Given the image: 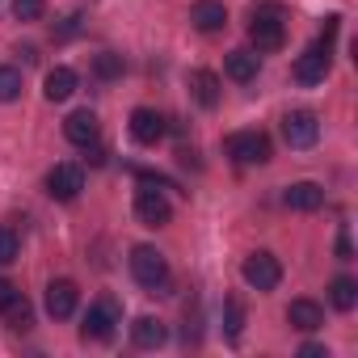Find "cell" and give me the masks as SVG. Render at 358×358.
<instances>
[{
	"mask_svg": "<svg viewBox=\"0 0 358 358\" xmlns=\"http://www.w3.org/2000/svg\"><path fill=\"white\" fill-rule=\"evenodd\" d=\"M282 203H287L291 211H320V207H324V190H320L316 182H295V186L282 190Z\"/></svg>",
	"mask_w": 358,
	"mask_h": 358,
	"instance_id": "15",
	"label": "cell"
},
{
	"mask_svg": "<svg viewBox=\"0 0 358 358\" xmlns=\"http://www.w3.org/2000/svg\"><path fill=\"white\" fill-rule=\"evenodd\" d=\"M13 295H17V287H13L9 278H0V308H5V303H9Z\"/></svg>",
	"mask_w": 358,
	"mask_h": 358,
	"instance_id": "30",
	"label": "cell"
},
{
	"mask_svg": "<svg viewBox=\"0 0 358 358\" xmlns=\"http://www.w3.org/2000/svg\"><path fill=\"white\" fill-rule=\"evenodd\" d=\"M241 274H245V282H249L253 291H274V287L282 282V262H278L274 253L257 249V253H249V257H245Z\"/></svg>",
	"mask_w": 358,
	"mask_h": 358,
	"instance_id": "3",
	"label": "cell"
},
{
	"mask_svg": "<svg viewBox=\"0 0 358 358\" xmlns=\"http://www.w3.org/2000/svg\"><path fill=\"white\" fill-rule=\"evenodd\" d=\"M76 30H80V13H68V17H64V26H59V30H55V38H59V43H64V38H72V34H76Z\"/></svg>",
	"mask_w": 358,
	"mask_h": 358,
	"instance_id": "27",
	"label": "cell"
},
{
	"mask_svg": "<svg viewBox=\"0 0 358 358\" xmlns=\"http://www.w3.org/2000/svg\"><path fill=\"white\" fill-rule=\"evenodd\" d=\"M224 72H228V80L249 85V80H257V72H262V55L249 51V47H236V51L224 55Z\"/></svg>",
	"mask_w": 358,
	"mask_h": 358,
	"instance_id": "12",
	"label": "cell"
},
{
	"mask_svg": "<svg viewBox=\"0 0 358 358\" xmlns=\"http://www.w3.org/2000/svg\"><path fill=\"white\" fill-rule=\"evenodd\" d=\"M282 139L291 143V148H312L316 139H320V118L312 114V110H291L287 118H282Z\"/></svg>",
	"mask_w": 358,
	"mask_h": 358,
	"instance_id": "5",
	"label": "cell"
},
{
	"mask_svg": "<svg viewBox=\"0 0 358 358\" xmlns=\"http://www.w3.org/2000/svg\"><path fill=\"white\" fill-rule=\"evenodd\" d=\"M228 156L236 164H266L270 160V139L262 131H236V135H228Z\"/></svg>",
	"mask_w": 358,
	"mask_h": 358,
	"instance_id": "4",
	"label": "cell"
},
{
	"mask_svg": "<svg viewBox=\"0 0 358 358\" xmlns=\"http://www.w3.org/2000/svg\"><path fill=\"white\" fill-rule=\"evenodd\" d=\"M80 190H85V173H80V164H55V169L47 173V194H51L55 203H72Z\"/></svg>",
	"mask_w": 358,
	"mask_h": 358,
	"instance_id": "7",
	"label": "cell"
},
{
	"mask_svg": "<svg viewBox=\"0 0 358 358\" xmlns=\"http://www.w3.org/2000/svg\"><path fill=\"white\" fill-rule=\"evenodd\" d=\"M299 354H303V358H329V350H324V345H316V341H303V345H299Z\"/></svg>",
	"mask_w": 358,
	"mask_h": 358,
	"instance_id": "28",
	"label": "cell"
},
{
	"mask_svg": "<svg viewBox=\"0 0 358 358\" xmlns=\"http://www.w3.org/2000/svg\"><path fill=\"white\" fill-rule=\"evenodd\" d=\"M131 278H135L143 291L164 295V291H169V262H164V253H156L152 245H135V249H131Z\"/></svg>",
	"mask_w": 358,
	"mask_h": 358,
	"instance_id": "1",
	"label": "cell"
},
{
	"mask_svg": "<svg viewBox=\"0 0 358 358\" xmlns=\"http://www.w3.org/2000/svg\"><path fill=\"white\" fill-rule=\"evenodd\" d=\"M190 89H194V101H199L203 110H215V106H220V76H215V72H207V68L190 72Z\"/></svg>",
	"mask_w": 358,
	"mask_h": 358,
	"instance_id": "19",
	"label": "cell"
},
{
	"mask_svg": "<svg viewBox=\"0 0 358 358\" xmlns=\"http://www.w3.org/2000/svg\"><path fill=\"white\" fill-rule=\"evenodd\" d=\"M64 139L76 148H93L97 143V114L93 110H76L64 118Z\"/></svg>",
	"mask_w": 358,
	"mask_h": 358,
	"instance_id": "13",
	"label": "cell"
},
{
	"mask_svg": "<svg viewBox=\"0 0 358 358\" xmlns=\"http://www.w3.org/2000/svg\"><path fill=\"white\" fill-rule=\"evenodd\" d=\"M76 303H80L76 282H72V278H51V287H47V312H51L55 320H68V316L76 312Z\"/></svg>",
	"mask_w": 358,
	"mask_h": 358,
	"instance_id": "11",
	"label": "cell"
},
{
	"mask_svg": "<svg viewBox=\"0 0 358 358\" xmlns=\"http://www.w3.org/2000/svg\"><path fill=\"white\" fill-rule=\"evenodd\" d=\"M329 303H333L337 312H354V308H358V282L345 278V274H337V278L329 282Z\"/></svg>",
	"mask_w": 358,
	"mask_h": 358,
	"instance_id": "20",
	"label": "cell"
},
{
	"mask_svg": "<svg viewBox=\"0 0 358 358\" xmlns=\"http://www.w3.org/2000/svg\"><path fill=\"white\" fill-rule=\"evenodd\" d=\"M131 341H135L139 350H160V345L169 341V329H164L156 316H135V324H131Z\"/></svg>",
	"mask_w": 358,
	"mask_h": 358,
	"instance_id": "17",
	"label": "cell"
},
{
	"mask_svg": "<svg viewBox=\"0 0 358 358\" xmlns=\"http://www.w3.org/2000/svg\"><path fill=\"white\" fill-rule=\"evenodd\" d=\"M295 80L299 85H320L324 76H329V47H320V43H312L299 59H295Z\"/></svg>",
	"mask_w": 358,
	"mask_h": 358,
	"instance_id": "9",
	"label": "cell"
},
{
	"mask_svg": "<svg viewBox=\"0 0 358 358\" xmlns=\"http://www.w3.org/2000/svg\"><path fill=\"white\" fill-rule=\"evenodd\" d=\"M17 232L13 228H0V266H13L17 262Z\"/></svg>",
	"mask_w": 358,
	"mask_h": 358,
	"instance_id": "24",
	"label": "cell"
},
{
	"mask_svg": "<svg viewBox=\"0 0 358 358\" xmlns=\"http://www.w3.org/2000/svg\"><path fill=\"white\" fill-rule=\"evenodd\" d=\"M287 324L299 329V333H316V329H324V308H320L316 299H291Z\"/></svg>",
	"mask_w": 358,
	"mask_h": 358,
	"instance_id": "14",
	"label": "cell"
},
{
	"mask_svg": "<svg viewBox=\"0 0 358 358\" xmlns=\"http://www.w3.org/2000/svg\"><path fill=\"white\" fill-rule=\"evenodd\" d=\"M0 316H5V324H9V329H22V333L34 324V308H30V299H26L22 291H17L5 308H0Z\"/></svg>",
	"mask_w": 358,
	"mask_h": 358,
	"instance_id": "21",
	"label": "cell"
},
{
	"mask_svg": "<svg viewBox=\"0 0 358 358\" xmlns=\"http://www.w3.org/2000/svg\"><path fill=\"white\" fill-rule=\"evenodd\" d=\"M17 97H22V72L0 68V101H17Z\"/></svg>",
	"mask_w": 358,
	"mask_h": 358,
	"instance_id": "23",
	"label": "cell"
},
{
	"mask_svg": "<svg viewBox=\"0 0 358 358\" xmlns=\"http://www.w3.org/2000/svg\"><path fill=\"white\" fill-rule=\"evenodd\" d=\"M337 257H341V262H350V257H354V245H350V236H345V232L337 236Z\"/></svg>",
	"mask_w": 358,
	"mask_h": 358,
	"instance_id": "29",
	"label": "cell"
},
{
	"mask_svg": "<svg viewBox=\"0 0 358 358\" xmlns=\"http://www.w3.org/2000/svg\"><path fill=\"white\" fill-rule=\"evenodd\" d=\"M114 324H118V308L114 299H101L85 312V324H80V337L85 341H110L114 337Z\"/></svg>",
	"mask_w": 358,
	"mask_h": 358,
	"instance_id": "6",
	"label": "cell"
},
{
	"mask_svg": "<svg viewBox=\"0 0 358 358\" xmlns=\"http://www.w3.org/2000/svg\"><path fill=\"white\" fill-rule=\"evenodd\" d=\"M43 9H47L43 0H13V17H17V22H38Z\"/></svg>",
	"mask_w": 358,
	"mask_h": 358,
	"instance_id": "25",
	"label": "cell"
},
{
	"mask_svg": "<svg viewBox=\"0 0 358 358\" xmlns=\"http://www.w3.org/2000/svg\"><path fill=\"white\" fill-rule=\"evenodd\" d=\"M135 220L143 228H164L173 220V207H169V199L160 190H139L135 194Z\"/></svg>",
	"mask_w": 358,
	"mask_h": 358,
	"instance_id": "8",
	"label": "cell"
},
{
	"mask_svg": "<svg viewBox=\"0 0 358 358\" xmlns=\"http://www.w3.org/2000/svg\"><path fill=\"white\" fill-rule=\"evenodd\" d=\"M164 114H156V110H148V106H139V110H131V139L135 143H143V148H152V143H160L164 139Z\"/></svg>",
	"mask_w": 358,
	"mask_h": 358,
	"instance_id": "10",
	"label": "cell"
},
{
	"mask_svg": "<svg viewBox=\"0 0 358 358\" xmlns=\"http://www.w3.org/2000/svg\"><path fill=\"white\" fill-rule=\"evenodd\" d=\"M190 22L203 30V34H220L228 26V9L220 5V0H194V9H190Z\"/></svg>",
	"mask_w": 358,
	"mask_h": 358,
	"instance_id": "16",
	"label": "cell"
},
{
	"mask_svg": "<svg viewBox=\"0 0 358 358\" xmlns=\"http://www.w3.org/2000/svg\"><path fill=\"white\" fill-rule=\"evenodd\" d=\"M122 55H114V51H101V55H93V72L101 76V80H118L122 76Z\"/></svg>",
	"mask_w": 358,
	"mask_h": 358,
	"instance_id": "22",
	"label": "cell"
},
{
	"mask_svg": "<svg viewBox=\"0 0 358 358\" xmlns=\"http://www.w3.org/2000/svg\"><path fill=\"white\" fill-rule=\"evenodd\" d=\"M241 324H245V312L236 299H228V337H241Z\"/></svg>",
	"mask_w": 358,
	"mask_h": 358,
	"instance_id": "26",
	"label": "cell"
},
{
	"mask_svg": "<svg viewBox=\"0 0 358 358\" xmlns=\"http://www.w3.org/2000/svg\"><path fill=\"white\" fill-rule=\"evenodd\" d=\"M249 43L257 47V55H262V51H278V47L287 43V22H282V13H278V9H257V13L249 17Z\"/></svg>",
	"mask_w": 358,
	"mask_h": 358,
	"instance_id": "2",
	"label": "cell"
},
{
	"mask_svg": "<svg viewBox=\"0 0 358 358\" xmlns=\"http://www.w3.org/2000/svg\"><path fill=\"white\" fill-rule=\"evenodd\" d=\"M76 85H80V76H76L68 64H59V68H51V72H47L43 93H47V101H68V97L76 93Z\"/></svg>",
	"mask_w": 358,
	"mask_h": 358,
	"instance_id": "18",
	"label": "cell"
}]
</instances>
